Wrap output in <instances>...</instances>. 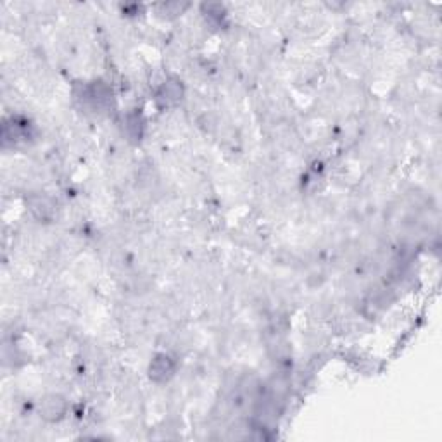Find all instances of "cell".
Masks as SVG:
<instances>
[{
  "instance_id": "6da1fadb",
  "label": "cell",
  "mask_w": 442,
  "mask_h": 442,
  "mask_svg": "<svg viewBox=\"0 0 442 442\" xmlns=\"http://www.w3.org/2000/svg\"><path fill=\"white\" fill-rule=\"evenodd\" d=\"M38 415L49 423H58L68 415V401L61 394L43 395L38 403Z\"/></svg>"
},
{
  "instance_id": "7a4b0ae2",
  "label": "cell",
  "mask_w": 442,
  "mask_h": 442,
  "mask_svg": "<svg viewBox=\"0 0 442 442\" xmlns=\"http://www.w3.org/2000/svg\"><path fill=\"white\" fill-rule=\"evenodd\" d=\"M185 95V85L180 78L169 76L159 85L156 92V102L161 108H173V106L180 104Z\"/></svg>"
},
{
  "instance_id": "3957f363",
  "label": "cell",
  "mask_w": 442,
  "mask_h": 442,
  "mask_svg": "<svg viewBox=\"0 0 442 442\" xmlns=\"http://www.w3.org/2000/svg\"><path fill=\"white\" fill-rule=\"evenodd\" d=\"M82 99L86 102V104H90L92 108L106 109L112 101L111 86H109L106 82H102V79L88 83V85L83 86Z\"/></svg>"
},
{
  "instance_id": "277c9868",
  "label": "cell",
  "mask_w": 442,
  "mask_h": 442,
  "mask_svg": "<svg viewBox=\"0 0 442 442\" xmlns=\"http://www.w3.org/2000/svg\"><path fill=\"white\" fill-rule=\"evenodd\" d=\"M175 358H173L171 354H168V352H159V354H156V356L152 358L147 373L152 382H156V384H164V382H168L169 378L175 375Z\"/></svg>"
},
{
  "instance_id": "5b68a950",
  "label": "cell",
  "mask_w": 442,
  "mask_h": 442,
  "mask_svg": "<svg viewBox=\"0 0 442 442\" xmlns=\"http://www.w3.org/2000/svg\"><path fill=\"white\" fill-rule=\"evenodd\" d=\"M144 128L145 121L140 109H132V111L126 112L125 119H123V132L130 142H134V144L140 142L144 137Z\"/></svg>"
},
{
  "instance_id": "8992f818",
  "label": "cell",
  "mask_w": 442,
  "mask_h": 442,
  "mask_svg": "<svg viewBox=\"0 0 442 442\" xmlns=\"http://www.w3.org/2000/svg\"><path fill=\"white\" fill-rule=\"evenodd\" d=\"M29 137V125L28 121L23 119L12 118L11 121L4 123V130H2V138H4V145L8 144H18V142L26 140Z\"/></svg>"
},
{
  "instance_id": "52a82bcc",
  "label": "cell",
  "mask_w": 442,
  "mask_h": 442,
  "mask_svg": "<svg viewBox=\"0 0 442 442\" xmlns=\"http://www.w3.org/2000/svg\"><path fill=\"white\" fill-rule=\"evenodd\" d=\"M28 206H29V211L33 212V216L38 219H43V221H49V219L54 218L56 214V204L49 195H43V194L29 195Z\"/></svg>"
},
{
  "instance_id": "ba28073f",
  "label": "cell",
  "mask_w": 442,
  "mask_h": 442,
  "mask_svg": "<svg viewBox=\"0 0 442 442\" xmlns=\"http://www.w3.org/2000/svg\"><path fill=\"white\" fill-rule=\"evenodd\" d=\"M202 12H204L206 19H208L209 23H212V25H221L225 19V16H227V11H225L223 5L219 4H204L202 5Z\"/></svg>"
},
{
  "instance_id": "9c48e42d",
  "label": "cell",
  "mask_w": 442,
  "mask_h": 442,
  "mask_svg": "<svg viewBox=\"0 0 442 442\" xmlns=\"http://www.w3.org/2000/svg\"><path fill=\"white\" fill-rule=\"evenodd\" d=\"M158 9H159V14H173V16H176V14H182V11H184V9H187V5H182V4H161V5H158Z\"/></svg>"
}]
</instances>
